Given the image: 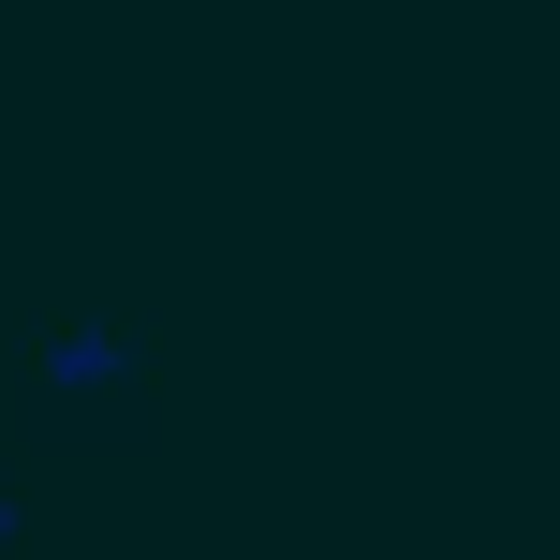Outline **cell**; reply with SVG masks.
Returning <instances> with one entry per match:
<instances>
[{
    "label": "cell",
    "instance_id": "1",
    "mask_svg": "<svg viewBox=\"0 0 560 560\" xmlns=\"http://www.w3.org/2000/svg\"><path fill=\"white\" fill-rule=\"evenodd\" d=\"M30 398H45L59 428H89V443H118V428H148V398H163V354H148L133 310H45V325H30Z\"/></svg>",
    "mask_w": 560,
    "mask_h": 560
},
{
    "label": "cell",
    "instance_id": "2",
    "mask_svg": "<svg viewBox=\"0 0 560 560\" xmlns=\"http://www.w3.org/2000/svg\"><path fill=\"white\" fill-rule=\"evenodd\" d=\"M15 546H30V502H15V487H0V560H15Z\"/></svg>",
    "mask_w": 560,
    "mask_h": 560
}]
</instances>
